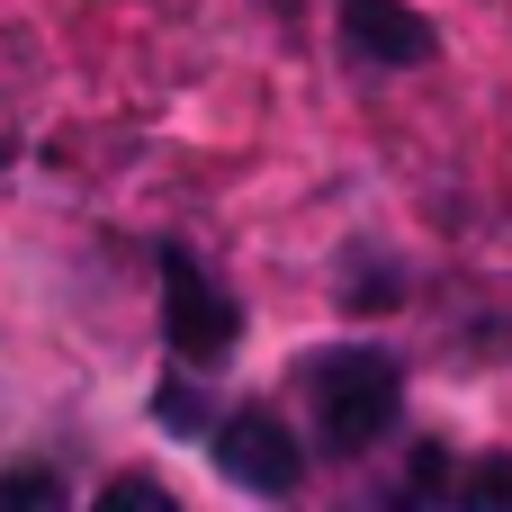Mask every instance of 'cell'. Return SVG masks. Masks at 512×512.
Segmentation results:
<instances>
[{
  "instance_id": "cell-3",
  "label": "cell",
  "mask_w": 512,
  "mask_h": 512,
  "mask_svg": "<svg viewBox=\"0 0 512 512\" xmlns=\"http://www.w3.org/2000/svg\"><path fill=\"white\" fill-rule=\"evenodd\" d=\"M207 450H216V468H225L234 486H252V495H297V486H306V450H297L288 423L261 414V405L225 414V423L207 432Z\"/></svg>"
},
{
  "instance_id": "cell-8",
  "label": "cell",
  "mask_w": 512,
  "mask_h": 512,
  "mask_svg": "<svg viewBox=\"0 0 512 512\" xmlns=\"http://www.w3.org/2000/svg\"><path fill=\"white\" fill-rule=\"evenodd\" d=\"M0 504H54V486H45V477H9V486H0Z\"/></svg>"
},
{
  "instance_id": "cell-6",
  "label": "cell",
  "mask_w": 512,
  "mask_h": 512,
  "mask_svg": "<svg viewBox=\"0 0 512 512\" xmlns=\"http://www.w3.org/2000/svg\"><path fill=\"white\" fill-rule=\"evenodd\" d=\"M162 423H180V432H216V423L198 414V396H189V387H162Z\"/></svg>"
},
{
  "instance_id": "cell-7",
  "label": "cell",
  "mask_w": 512,
  "mask_h": 512,
  "mask_svg": "<svg viewBox=\"0 0 512 512\" xmlns=\"http://www.w3.org/2000/svg\"><path fill=\"white\" fill-rule=\"evenodd\" d=\"M468 495H477V504H512V459L477 468V477H468Z\"/></svg>"
},
{
  "instance_id": "cell-5",
  "label": "cell",
  "mask_w": 512,
  "mask_h": 512,
  "mask_svg": "<svg viewBox=\"0 0 512 512\" xmlns=\"http://www.w3.org/2000/svg\"><path fill=\"white\" fill-rule=\"evenodd\" d=\"M99 504H108V512H135V504H144V512H162V504H171V495H162L153 477H117V486H108Z\"/></svg>"
},
{
  "instance_id": "cell-1",
  "label": "cell",
  "mask_w": 512,
  "mask_h": 512,
  "mask_svg": "<svg viewBox=\"0 0 512 512\" xmlns=\"http://www.w3.org/2000/svg\"><path fill=\"white\" fill-rule=\"evenodd\" d=\"M306 396H315L324 450L360 459L369 441L396 432V414H405V369H396L387 351H315V360H306Z\"/></svg>"
},
{
  "instance_id": "cell-2",
  "label": "cell",
  "mask_w": 512,
  "mask_h": 512,
  "mask_svg": "<svg viewBox=\"0 0 512 512\" xmlns=\"http://www.w3.org/2000/svg\"><path fill=\"white\" fill-rule=\"evenodd\" d=\"M162 324H171V351H180V360H225L234 333H243L234 297H225L189 252H162Z\"/></svg>"
},
{
  "instance_id": "cell-4",
  "label": "cell",
  "mask_w": 512,
  "mask_h": 512,
  "mask_svg": "<svg viewBox=\"0 0 512 512\" xmlns=\"http://www.w3.org/2000/svg\"><path fill=\"white\" fill-rule=\"evenodd\" d=\"M342 36H351L360 63H387V72H405V63L432 54V27L405 0H342Z\"/></svg>"
}]
</instances>
